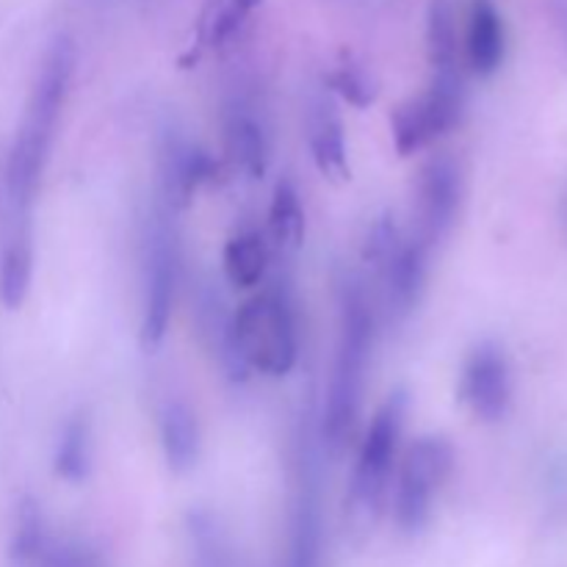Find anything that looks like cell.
<instances>
[{
	"label": "cell",
	"instance_id": "1",
	"mask_svg": "<svg viewBox=\"0 0 567 567\" xmlns=\"http://www.w3.org/2000/svg\"><path fill=\"white\" fill-rule=\"evenodd\" d=\"M75 61V42L66 33H59L44 50L25 114L17 127L14 144H11L9 164H6V199H9V225L6 227H31V205L39 183H42L50 147H53L61 109L70 94Z\"/></svg>",
	"mask_w": 567,
	"mask_h": 567
},
{
	"label": "cell",
	"instance_id": "2",
	"mask_svg": "<svg viewBox=\"0 0 567 567\" xmlns=\"http://www.w3.org/2000/svg\"><path fill=\"white\" fill-rule=\"evenodd\" d=\"M374 308L354 277L341 282V324H338L336 363H332L319 435L332 454L349 446L363 404L365 371L374 349Z\"/></svg>",
	"mask_w": 567,
	"mask_h": 567
},
{
	"label": "cell",
	"instance_id": "3",
	"mask_svg": "<svg viewBox=\"0 0 567 567\" xmlns=\"http://www.w3.org/2000/svg\"><path fill=\"white\" fill-rule=\"evenodd\" d=\"M297 310L288 286H266L230 316L221 363L233 380H244L252 371L286 377L297 365Z\"/></svg>",
	"mask_w": 567,
	"mask_h": 567
},
{
	"label": "cell",
	"instance_id": "4",
	"mask_svg": "<svg viewBox=\"0 0 567 567\" xmlns=\"http://www.w3.org/2000/svg\"><path fill=\"white\" fill-rule=\"evenodd\" d=\"M319 430L302 415L291 443V507L280 567H321L324 557V498H321Z\"/></svg>",
	"mask_w": 567,
	"mask_h": 567
},
{
	"label": "cell",
	"instance_id": "5",
	"mask_svg": "<svg viewBox=\"0 0 567 567\" xmlns=\"http://www.w3.org/2000/svg\"><path fill=\"white\" fill-rule=\"evenodd\" d=\"M404 415H408V393L396 391L385 399V404L371 419L347 493V515L354 529H371L380 520L382 507L388 502V491H391Z\"/></svg>",
	"mask_w": 567,
	"mask_h": 567
},
{
	"label": "cell",
	"instance_id": "6",
	"mask_svg": "<svg viewBox=\"0 0 567 567\" xmlns=\"http://www.w3.org/2000/svg\"><path fill=\"white\" fill-rule=\"evenodd\" d=\"M426 258L430 249L413 238H402L399 227L388 216L374 221L365 241V260L374 269L382 291V308L391 321L408 319L419 305L426 282Z\"/></svg>",
	"mask_w": 567,
	"mask_h": 567
},
{
	"label": "cell",
	"instance_id": "7",
	"mask_svg": "<svg viewBox=\"0 0 567 567\" xmlns=\"http://www.w3.org/2000/svg\"><path fill=\"white\" fill-rule=\"evenodd\" d=\"M177 275H181V241H177L172 208L161 203L147 221L144 241V308H142V343L158 347L166 336L175 305Z\"/></svg>",
	"mask_w": 567,
	"mask_h": 567
},
{
	"label": "cell",
	"instance_id": "8",
	"mask_svg": "<svg viewBox=\"0 0 567 567\" xmlns=\"http://www.w3.org/2000/svg\"><path fill=\"white\" fill-rule=\"evenodd\" d=\"M463 72H432L430 86L393 111L391 131L399 155L421 153L432 142L446 136L463 122Z\"/></svg>",
	"mask_w": 567,
	"mask_h": 567
},
{
	"label": "cell",
	"instance_id": "9",
	"mask_svg": "<svg viewBox=\"0 0 567 567\" xmlns=\"http://www.w3.org/2000/svg\"><path fill=\"white\" fill-rule=\"evenodd\" d=\"M454 468V449L446 437L424 435L404 452L396 482V524L408 535L426 526L435 493L446 485Z\"/></svg>",
	"mask_w": 567,
	"mask_h": 567
},
{
	"label": "cell",
	"instance_id": "10",
	"mask_svg": "<svg viewBox=\"0 0 567 567\" xmlns=\"http://www.w3.org/2000/svg\"><path fill=\"white\" fill-rule=\"evenodd\" d=\"M463 205V172L452 155H432L415 177L413 241L432 249L449 236Z\"/></svg>",
	"mask_w": 567,
	"mask_h": 567
},
{
	"label": "cell",
	"instance_id": "11",
	"mask_svg": "<svg viewBox=\"0 0 567 567\" xmlns=\"http://www.w3.org/2000/svg\"><path fill=\"white\" fill-rule=\"evenodd\" d=\"M460 396L468 404L471 413L482 421H502L513 399V380H509V363L502 347L496 343H480L465 358Z\"/></svg>",
	"mask_w": 567,
	"mask_h": 567
},
{
	"label": "cell",
	"instance_id": "12",
	"mask_svg": "<svg viewBox=\"0 0 567 567\" xmlns=\"http://www.w3.org/2000/svg\"><path fill=\"white\" fill-rule=\"evenodd\" d=\"M219 172L214 155L205 153L197 144L186 142L177 133H166L158 153V181L161 203L172 210L186 205L205 183H210Z\"/></svg>",
	"mask_w": 567,
	"mask_h": 567
},
{
	"label": "cell",
	"instance_id": "13",
	"mask_svg": "<svg viewBox=\"0 0 567 567\" xmlns=\"http://www.w3.org/2000/svg\"><path fill=\"white\" fill-rule=\"evenodd\" d=\"M305 133H308L310 155L327 181H347L349 158H347V136H343V120L336 109V100L327 92V86L310 89L305 100Z\"/></svg>",
	"mask_w": 567,
	"mask_h": 567
},
{
	"label": "cell",
	"instance_id": "14",
	"mask_svg": "<svg viewBox=\"0 0 567 567\" xmlns=\"http://www.w3.org/2000/svg\"><path fill=\"white\" fill-rule=\"evenodd\" d=\"M225 150L227 158L247 172L249 177H264L269 166V133L255 111L252 97L233 94L225 111Z\"/></svg>",
	"mask_w": 567,
	"mask_h": 567
},
{
	"label": "cell",
	"instance_id": "15",
	"mask_svg": "<svg viewBox=\"0 0 567 567\" xmlns=\"http://www.w3.org/2000/svg\"><path fill=\"white\" fill-rule=\"evenodd\" d=\"M507 53V31L493 0H474L465 33V61L468 70L487 78L502 66Z\"/></svg>",
	"mask_w": 567,
	"mask_h": 567
},
{
	"label": "cell",
	"instance_id": "16",
	"mask_svg": "<svg viewBox=\"0 0 567 567\" xmlns=\"http://www.w3.org/2000/svg\"><path fill=\"white\" fill-rule=\"evenodd\" d=\"M158 430L164 457L175 474H186L199 457V424L183 399H166L158 410Z\"/></svg>",
	"mask_w": 567,
	"mask_h": 567
},
{
	"label": "cell",
	"instance_id": "17",
	"mask_svg": "<svg viewBox=\"0 0 567 567\" xmlns=\"http://www.w3.org/2000/svg\"><path fill=\"white\" fill-rule=\"evenodd\" d=\"M260 3L264 0H203L194 28L197 50H221L230 44Z\"/></svg>",
	"mask_w": 567,
	"mask_h": 567
},
{
	"label": "cell",
	"instance_id": "18",
	"mask_svg": "<svg viewBox=\"0 0 567 567\" xmlns=\"http://www.w3.org/2000/svg\"><path fill=\"white\" fill-rule=\"evenodd\" d=\"M271 249L269 241L260 230H241L225 244V255H221V269L230 286L236 288H255L266 277L269 269Z\"/></svg>",
	"mask_w": 567,
	"mask_h": 567
},
{
	"label": "cell",
	"instance_id": "19",
	"mask_svg": "<svg viewBox=\"0 0 567 567\" xmlns=\"http://www.w3.org/2000/svg\"><path fill=\"white\" fill-rule=\"evenodd\" d=\"M33 271L31 230H6L0 252V299L9 310H17L28 297Z\"/></svg>",
	"mask_w": 567,
	"mask_h": 567
},
{
	"label": "cell",
	"instance_id": "20",
	"mask_svg": "<svg viewBox=\"0 0 567 567\" xmlns=\"http://www.w3.org/2000/svg\"><path fill=\"white\" fill-rule=\"evenodd\" d=\"M305 238V210L299 199L297 186L291 181H280L275 188V197L269 205V249L286 255H293L302 247Z\"/></svg>",
	"mask_w": 567,
	"mask_h": 567
},
{
	"label": "cell",
	"instance_id": "21",
	"mask_svg": "<svg viewBox=\"0 0 567 567\" xmlns=\"http://www.w3.org/2000/svg\"><path fill=\"white\" fill-rule=\"evenodd\" d=\"M426 55H430L432 72H460V42L452 0H430Z\"/></svg>",
	"mask_w": 567,
	"mask_h": 567
},
{
	"label": "cell",
	"instance_id": "22",
	"mask_svg": "<svg viewBox=\"0 0 567 567\" xmlns=\"http://www.w3.org/2000/svg\"><path fill=\"white\" fill-rule=\"evenodd\" d=\"M55 474L66 482H83L92 471V421L86 413H75L64 424L55 446Z\"/></svg>",
	"mask_w": 567,
	"mask_h": 567
},
{
	"label": "cell",
	"instance_id": "23",
	"mask_svg": "<svg viewBox=\"0 0 567 567\" xmlns=\"http://www.w3.org/2000/svg\"><path fill=\"white\" fill-rule=\"evenodd\" d=\"M188 540H192L194 567H236L230 537L205 509L188 515Z\"/></svg>",
	"mask_w": 567,
	"mask_h": 567
},
{
	"label": "cell",
	"instance_id": "24",
	"mask_svg": "<svg viewBox=\"0 0 567 567\" xmlns=\"http://www.w3.org/2000/svg\"><path fill=\"white\" fill-rule=\"evenodd\" d=\"M50 535H48V524H44L42 507H39L33 498H22L20 507H17V524H14V535H11V563L17 567L31 565L33 559L42 557L50 546Z\"/></svg>",
	"mask_w": 567,
	"mask_h": 567
},
{
	"label": "cell",
	"instance_id": "25",
	"mask_svg": "<svg viewBox=\"0 0 567 567\" xmlns=\"http://www.w3.org/2000/svg\"><path fill=\"white\" fill-rule=\"evenodd\" d=\"M321 83L327 86V92L338 94V97L358 105V109H365V105H371L377 100L374 75L354 59H343L336 70L327 72Z\"/></svg>",
	"mask_w": 567,
	"mask_h": 567
},
{
	"label": "cell",
	"instance_id": "26",
	"mask_svg": "<svg viewBox=\"0 0 567 567\" xmlns=\"http://www.w3.org/2000/svg\"><path fill=\"white\" fill-rule=\"evenodd\" d=\"M25 567H100V557L86 543H50L48 551Z\"/></svg>",
	"mask_w": 567,
	"mask_h": 567
},
{
	"label": "cell",
	"instance_id": "27",
	"mask_svg": "<svg viewBox=\"0 0 567 567\" xmlns=\"http://www.w3.org/2000/svg\"><path fill=\"white\" fill-rule=\"evenodd\" d=\"M551 6H554V20H557V28L559 33H563V42L567 50V0H551Z\"/></svg>",
	"mask_w": 567,
	"mask_h": 567
}]
</instances>
